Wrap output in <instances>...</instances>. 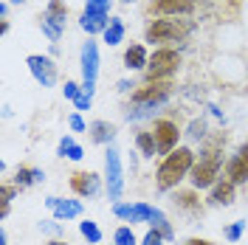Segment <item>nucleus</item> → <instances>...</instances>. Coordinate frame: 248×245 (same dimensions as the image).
I'll return each instance as SVG.
<instances>
[{
    "instance_id": "nucleus-1",
    "label": "nucleus",
    "mask_w": 248,
    "mask_h": 245,
    "mask_svg": "<svg viewBox=\"0 0 248 245\" xmlns=\"http://www.w3.org/2000/svg\"><path fill=\"white\" fill-rule=\"evenodd\" d=\"M223 147L226 136H209L203 141L201 155L195 158V167L189 172V184L192 189H212L220 181V169H223Z\"/></svg>"
},
{
    "instance_id": "nucleus-2",
    "label": "nucleus",
    "mask_w": 248,
    "mask_h": 245,
    "mask_svg": "<svg viewBox=\"0 0 248 245\" xmlns=\"http://www.w3.org/2000/svg\"><path fill=\"white\" fill-rule=\"evenodd\" d=\"M175 93L172 82H144L139 85L133 96H130V107H127V122H141V119H150L158 107H164Z\"/></svg>"
},
{
    "instance_id": "nucleus-3",
    "label": "nucleus",
    "mask_w": 248,
    "mask_h": 245,
    "mask_svg": "<svg viewBox=\"0 0 248 245\" xmlns=\"http://www.w3.org/2000/svg\"><path fill=\"white\" fill-rule=\"evenodd\" d=\"M195 158H198V155L192 153L189 147H178V150H172L170 155H164V161L155 169V186H158V192H172V189H178V184H181L184 178H189V172L195 167Z\"/></svg>"
},
{
    "instance_id": "nucleus-4",
    "label": "nucleus",
    "mask_w": 248,
    "mask_h": 245,
    "mask_svg": "<svg viewBox=\"0 0 248 245\" xmlns=\"http://www.w3.org/2000/svg\"><path fill=\"white\" fill-rule=\"evenodd\" d=\"M195 31V23L192 20H175V17H161V20H153L144 37L147 43H181L189 34Z\"/></svg>"
},
{
    "instance_id": "nucleus-5",
    "label": "nucleus",
    "mask_w": 248,
    "mask_h": 245,
    "mask_svg": "<svg viewBox=\"0 0 248 245\" xmlns=\"http://www.w3.org/2000/svg\"><path fill=\"white\" fill-rule=\"evenodd\" d=\"M178 68H181V54L175 48H155L150 54V65H147V82H172Z\"/></svg>"
},
{
    "instance_id": "nucleus-6",
    "label": "nucleus",
    "mask_w": 248,
    "mask_h": 245,
    "mask_svg": "<svg viewBox=\"0 0 248 245\" xmlns=\"http://www.w3.org/2000/svg\"><path fill=\"white\" fill-rule=\"evenodd\" d=\"M105 181H108V198L116 200L122 198L124 189V175H122V158H119V150L110 144L108 153H105Z\"/></svg>"
},
{
    "instance_id": "nucleus-7",
    "label": "nucleus",
    "mask_w": 248,
    "mask_h": 245,
    "mask_svg": "<svg viewBox=\"0 0 248 245\" xmlns=\"http://www.w3.org/2000/svg\"><path fill=\"white\" fill-rule=\"evenodd\" d=\"M153 136H155V147L158 155H170L172 150H178V141H181V130L172 119H155L153 122Z\"/></svg>"
},
{
    "instance_id": "nucleus-8",
    "label": "nucleus",
    "mask_w": 248,
    "mask_h": 245,
    "mask_svg": "<svg viewBox=\"0 0 248 245\" xmlns=\"http://www.w3.org/2000/svg\"><path fill=\"white\" fill-rule=\"evenodd\" d=\"M26 65H29L31 77L37 79V85H43V88H54L57 85V65H54L51 57L31 54L29 60H26Z\"/></svg>"
},
{
    "instance_id": "nucleus-9",
    "label": "nucleus",
    "mask_w": 248,
    "mask_h": 245,
    "mask_svg": "<svg viewBox=\"0 0 248 245\" xmlns=\"http://www.w3.org/2000/svg\"><path fill=\"white\" fill-rule=\"evenodd\" d=\"M226 178L232 181L234 186L248 184V141L237 147V153L226 161Z\"/></svg>"
},
{
    "instance_id": "nucleus-10",
    "label": "nucleus",
    "mask_w": 248,
    "mask_h": 245,
    "mask_svg": "<svg viewBox=\"0 0 248 245\" xmlns=\"http://www.w3.org/2000/svg\"><path fill=\"white\" fill-rule=\"evenodd\" d=\"M71 189H74L77 198H96V195L102 192V178H99L96 172L79 169V172L71 175Z\"/></svg>"
},
{
    "instance_id": "nucleus-11",
    "label": "nucleus",
    "mask_w": 248,
    "mask_h": 245,
    "mask_svg": "<svg viewBox=\"0 0 248 245\" xmlns=\"http://www.w3.org/2000/svg\"><path fill=\"white\" fill-rule=\"evenodd\" d=\"M195 0H150V12L161 17H186L195 12Z\"/></svg>"
},
{
    "instance_id": "nucleus-12",
    "label": "nucleus",
    "mask_w": 248,
    "mask_h": 245,
    "mask_svg": "<svg viewBox=\"0 0 248 245\" xmlns=\"http://www.w3.org/2000/svg\"><path fill=\"white\" fill-rule=\"evenodd\" d=\"M79 65H82V79L96 85V74H99V46H96L93 40H88V43L82 46Z\"/></svg>"
},
{
    "instance_id": "nucleus-13",
    "label": "nucleus",
    "mask_w": 248,
    "mask_h": 245,
    "mask_svg": "<svg viewBox=\"0 0 248 245\" xmlns=\"http://www.w3.org/2000/svg\"><path fill=\"white\" fill-rule=\"evenodd\" d=\"M46 206L54 212V220H77L82 217V203L79 200H62V198H46Z\"/></svg>"
},
{
    "instance_id": "nucleus-14",
    "label": "nucleus",
    "mask_w": 248,
    "mask_h": 245,
    "mask_svg": "<svg viewBox=\"0 0 248 245\" xmlns=\"http://www.w3.org/2000/svg\"><path fill=\"white\" fill-rule=\"evenodd\" d=\"M237 198V186L229 178H220L212 189H209V206H232Z\"/></svg>"
},
{
    "instance_id": "nucleus-15",
    "label": "nucleus",
    "mask_w": 248,
    "mask_h": 245,
    "mask_svg": "<svg viewBox=\"0 0 248 245\" xmlns=\"http://www.w3.org/2000/svg\"><path fill=\"white\" fill-rule=\"evenodd\" d=\"M43 23L51 26L57 31H65V23H68V6L62 0H48L46 12H43Z\"/></svg>"
},
{
    "instance_id": "nucleus-16",
    "label": "nucleus",
    "mask_w": 248,
    "mask_h": 245,
    "mask_svg": "<svg viewBox=\"0 0 248 245\" xmlns=\"http://www.w3.org/2000/svg\"><path fill=\"white\" fill-rule=\"evenodd\" d=\"M150 65V54L141 43H133V46L124 51V68L127 71H144Z\"/></svg>"
},
{
    "instance_id": "nucleus-17",
    "label": "nucleus",
    "mask_w": 248,
    "mask_h": 245,
    "mask_svg": "<svg viewBox=\"0 0 248 245\" xmlns=\"http://www.w3.org/2000/svg\"><path fill=\"white\" fill-rule=\"evenodd\" d=\"M172 203H175V209L189 212V214L201 212V198H198V189H178V192L172 195Z\"/></svg>"
},
{
    "instance_id": "nucleus-18",
    "label": "nucleus",
    "mask_w": 248,
    "mask_h": 245,
    "mask_svg": "<svg viewBox=\"0 0 248 245\" xmlns=\"http://www.w3.org/2000/svg\"><path fill=\"white\" fill-rule=\"evenodd\" d=\"M88 136H91L93 144H113V138H116V124L110 122H91V127H88Z\"/></svg>"
},
{
    "instance_id": "nucleus-19",
    "label": "nucleus",
    "mask_w": 248,
    "mask_h": 245,
    "mask_svg": "<svg viewBox=\"0 0 248 245\" xmlns=\"http://www.w3.org/2000/svg\"><path fill=\"white\" fill-rule=\"evenodd\" d=\"M46 181V172L37 167H17L15 172V186L17 189H29L34 184H43Z\"/></svg>"
},
{
    "instance_id": "nucleus-20",
    "label": "nucleus",
    "mask_w": 248,
    "mask_h": 245,
    "mask_svg": "<svg viewBox=\"0 0 248 245\" xmlns=\"http://www.w3.org/2000/svg\"><path fill=\"white\" fill-rule=\"evenodd\" d=\"M79 26L82 31H88V34H105V29L110 26V15H93V12H82L79 17Z\"/></svg>"
},
{
    "instance_id": "nucleus-21",
    "label": "nucleus",
    "mask_w": 248,
    "mask_h": 245,
    "mask_svg": "<svg viewBox=\"0 0 248 245\" xmlns=\"http://www.w3.org/2000/svg\"><path fill=\"white\" fill-rule=\"evenodd\" d=\"M57 155H60V158H68V161H82V158H85V150H82L71 136H62L60 147H57Z\"/></svg>"
},
{
    "instance_id": "nucleus-22",
    "label": "nucleus",
    "mask_w": 248,
    "mask_h": 245,
    "mask_svg": "<svg viewBox=\"0 0 248 245\" xmlns=\"http://www.w3.org/2000/svg\"><path fill=\"white\" fill-rule=\"evenodd\" d=\"M136 147H139V153L144 155V158H155V155H158V147H155L153 130H141V133H136Z\"/></svg>"
},
{
    "instance_id": "nucleus-23",
    "label": "nucleus",
    "mask_w": 248,
    "mask_h": 245,
    "mask_svg": "<svg viewBox=\"0 0 248 245\" xmlns=\"http://www.w3.org/2000/svg\"><path fill=\"white\" fill-rule=\"evenodd\" d=\"M150 229H155L167 243H172L175 240V231H172V223L167 220V214L161 212V209H155V214H153V220H150Z\"/></svg>"
},
{
    "instance_id": "nucleus-24",
    "label": "nucleus",
    "mask_w": 248,
    "mask_h": 245,
    "mask_svg": "<svg viewBox=\"0 0 248 245\" xmlns=\"http://www.w3.org/2000/svg\"><path fill=\"white\" fill-rule=\"evenodd\" d=\"M124 40V23L119 17H110V26L105 29V43L108 46H119Z\"/></svg>"
},
{
    "instance_id": "nucleus-25",
    "label": "nucleus",
    "mask_w": 248,
    "mask_h": 245,
    "mask_svg": "<svg viewBox=\"0 0 248 245\" xmlns=\"http://www.w3.org/2000/svg\"><path fill=\"white\" fill-rule=\"evenodd\" d=\"M186 136L192 138V141H206L209 138V124H206V119H192L189 122V127H186Z\"/></svg>"
},
{
    "instance_id": "nucleus-26",
    "label": "nucleus",
    "mask_w": 248,
    "mask_h": 245,
    "mask_svg": "<svg viewBox=\"0 0 248 245\" xmlns=\"http://www.w3.org/2000/svg\"><path fill=\"white\" fill-rule=\"evenodd\" d=\"M113 245H141V240L136 237V231L130 226H119L113 231Z\"/></svg>"
},
{
    "instance_id": "nucleus-27",
    "label": "nucleus",
    "mask_w": 248,
    "mask_h": 245,
    "mask_svg": "<svg viewBox=\"0 0 248 245\" xmlns=\"http://www.w3.org/2000/svg\"><path fill=\"white\" fill-rule=\"evenodd\" d=\"M155 214V206L150 203H133V217H130V223L136 226V223H150Z\"/></svg>"
},
{
    "instance_id": "nucleus-28",
    "label": "nucleus",
    "mask_w": 248,
    "mask_h": 245,
    "mask_svg": "<svg viewBox=\"0 0 248 245\" xmlns=\"http://www.w3.org/2000/svg\"><path fill=\"white\" fill-rule=\"evenodd\" d=\"M79 234H82V237H85L91 245L102 243V229H99L93 220H82V223H79Z\"/></svg>"
},
{
    "instance_id": "nucleus-29",
    "label": "nucleus",
    "mask_w": 248,
    "mask_h": 245,
    "mask_svg": "<svg viewBox=\"0 0 248 245\" xmlns=\"http://www.w3.org/2000/svg\"><path fill=\"white\" fill-rule=\"evenodd\" d=\"M40 231L48 234V237H54V240H62V237H65V229H62L60 220H43V223H40Z\"/></svg>"
},
{
    "instance_id": "nucleus-30",
    "label": "nucleus",
    "mask_w": 248,
    "mask_h": 245,
    "mask_svg": "<svg viewBox=\"0 0 248 245\" xmlns=\"http://www.w3.org/2000/svg\"><path fill=\"white\" fill-rule=\"evenodd\" d=\"M223 234H226V240H229V243H237V240L246 234V220H237V223H232V226H226Z\"/></svg>"
},
{
    "instance_id": "nucleus-31",
    "label": "nucleus",
    "mask_w": 248,
    "mask_h": 245,
    "mask_svg": "<svg viewBox=\"0 0 248 245\" xmlns=\"http://www.w3.org/2000/svg\"><path fill=\"white\" fill-rule=\"evenodd\" d=\"M110 6H113V0H88V3H85V12H93V15H110Z\"/></svg>"
},
{
    "instance_id": "nucleus-32",
    "label": "nucleus",
    "mask_w": 248,
    "mask_h": 245,
    "mask_svg": "<svg viewBox=\"0 0 248 245\" xmlns=\"http://www.w3.org/2000/svg\"><path fill=\"white\" fill-rule=\"evenodd\" d=\"M68 127H71L74 133H88V124H85V119H82L79 113H71V116H68Z\"/></svg>"
},
{
    "instance_id": "nucleus-33",
    "label": "nucleus",
    "mask_w": 248,
    "mask_h": 245,
    "mask_svg": "<svg viewBox=\"0 0 248 245\" xmlns=\"http://www.w3.org/2000/svg\"><path fill=\"white\" fill-rule=\"evenodd\" d=\"M113 214L130 223V217H133V203H116V206H113Z\"/></svg>"
},
{
    "instance_id": "nucleus-34",
    "label": "nucleus",
    "mask_w": 248,
    "mask_h": 245,
    "mask_svg": "<svg viewBox=\"0 0 248 245\" xmlns=\"http://www.w3.org/2000/svg\"><path fill=\"white\" fill-rule=\"evenodd\" d=\"M164 243H167V240H164L155 229H150L147 234H144V240H141V245H164Z\"/></svg>"
},
{
    "instance_id": "nucleus-35",
    "label": "nucleus",
    "mask_w": 248,
    "mask_h": 245,
    "mask_svg": "<svg viewBox=\"0 0 248 245\" xmlns=\"http://www.w3.org/2000/svg\"><path fill=\"white\" fill-rule=\"evenodd\" d=\"M15 195H17V186L15 184H3V189H0V203H12Z\"/></svg>"
},
{
    "instance_id": "nucleus-36",
    "label": "nucleus",
    "mask_w": 248,
    "mask_h": 245,
    "mask_svg": "<svg viewBox=\"0 0 248 245\" xmlns=\"http://www.w3.org/2000/svg\"><path fill=\"white\" fill-rule=\"evenodd\" d=\"M91 102H93V96H88V93H79L77 99H74L77 113H82V110H91Z\"/></svg>"
},
{
    "instance_id": "nucleus-37",
    "label": "nucleus",
    "mask_w": 248,
    "mask_h": 245,
    "mask_svg": "<svg viewBox=\"0 0 248 245\" xmlns=\"http://www.w3.org/2000/svg\"><path fill=\"white\" fill-rule=\"evenodd\" d=\"M62 93H65V99H77L79 93H82V85H77V82H65Z\"/></svg>"
},
{
    "instance_id": "nucleus-38",
    "label": "nucleus",
    "mask_w": 248,
    "mask_h": 245,
    "mask_svg": "<svg viewBox=\"0 0 248 245\" xmlns=\"http://www.w3.org/2000/svg\"><path fill=\"white\" fill-rule=\"evenodd\" d=\"M133 88H136V85H133V79H122V82L116 85V91H119V93H133Z\"/></svg>"
},
{
    "instance_id": "nucleus-39",
    "label": "nucleus",
    "mask_w": 248,
    "mask_h": 245,
    "mask_svg": "<svg viewBox=\"0 0 248 245\" xmlns=\"http://www.w3.org/2000/svg\"><path fill=\"white\" fill-rule=\"evenodd\" d=\"M184 245H215L212 240H203V237H189Z\"/></svg>"
},
{
    "instance_id": "nucleus-40",
    "label": "nucleus",
    "mask_w": 248,
    "mask_h": 245,
    "mask_svg": "<svg viewBox=\"0 0 248 245\" xmlns=\"http://www.w3.org/2000/svg\"><path fill=\"white\" fill-rule=\"evenodd\" d=\"M209 113H212L215 119H220V122H223V110L217 107V105H209Z\"/></svg>"
},
{
    "instance_id": "nucleus-41",
    "label": "nucleus",
    "mask_w": 248,
    "mask_h": 245,
    "mask_svg": "<svg viewBox=\"0 0 248 245\" xmlns=\"http://www.w3.org/2000/svg\"><path fill=\"white\" fill-rule=\"evenodd\" d=\"M9 212H12V203H0V217H3V220L9 217Z\"/></svg>"
},
{
    "instance_id": "nucleus-42",
    "label": "nucleus",
    "mask_w": 248,
    "mask_h": 245,
    "mask_svg": "<svg viewBox=\"0 0 248 245\" xmlns=\"http://www.w3.org/2000/svg\"><path fill=\"white\" fill-rule=\"evenodd\" d=\"M6 15H9V3L3 0V3H0V17H6Z\"/></svg>"
},
{
    "instance_id": "nucleus-43",
    "label": "nucleus",
    "mask_w": 248,
    "mask_h": 245,
    "mask_svg": "<svg viewBox=\"0 0 248 245\" xmlns=\"http://www.w3.org/2000/svg\"><path fill=\"white\" fill-rule=\"evenodd\" d=\"M0 245H9V234L6 231H0Z\"/></svg>"
},
{
    "instance_id": "nucleus-44",
    "label": "nucleus",
    "mask_w": 248,
    "mask_h": 245,
    "mask_svg": "<svg viewBox=\"0 0 248 245\" xmlns=\"http://www.w3.org/2000/svg\"><path fill=\"white\" fill-rule=\"evenodd\" d=\"M48 245H68V243H65V240H51Z\"/></svg>"
},
{
    "instance_id": "nucleus-45",
    "label": "nucleus",
    "mask_w": 248,
    "mask_h": 245,
    "mask_svg": "<svg viewBox=\"0 0 248 245\" xmlns=\"http://www.w3.org/2000/svg\"><path fill=\"white\" fill-rule=\"evenodd\" d=\"M122 3H127V6H130V3H136V0H122Z\"/></svg>"
},
{
    "instance_id": "nucleus-46",
    "label": "nucleus",
    "mask_w": 248,
    "mask_h": 245,
    "mask_svg": "<svg viewBox=\"0 0 248 245\" xmlns=\"http://www.w3.org/2000/svg\"><path fill=\"white\" fill-rule=\"evenodd\" d=\"M12 3H26V0H12Z\"/></svg>"
}]
</instances>
